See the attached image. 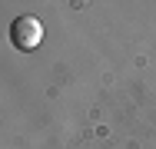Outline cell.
I'll list each match as a JSON object with an SVG mask.
<instances>
[{"mask_svg":"<svg viewBox=\"0 0 156 149\" xmlns=\"http://www.w3.org/2000/svg\"><path fill=\"white\" fill-rule=\"evenodd\" d=\"M10 40L20 47V50H33V47H40V40H43V23L37 20V17H17L13 20V27H10Z\"/></svg>","mask_w":156,"mask_h":149,"instance_id":"6da1fadb","label":"cell"}]
</instances>
